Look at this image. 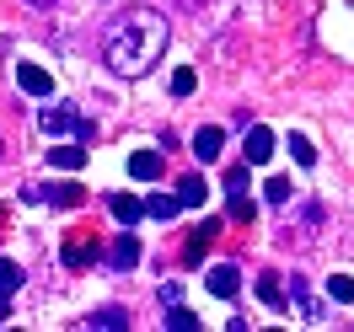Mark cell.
Wrapping results in <instances>:
<instances>
[{"instance_id":"cell-1","label":"cell","mask_w":354,"mask_h":332,"mask_svg":"<svg viewBox=\"0 0 354 332\" xmlns=\"http://www.w3.org/2000/svg\"><path fill=\"white\" fill-rule=\"evenodd\" d=\"M161 48H167V17L129 11V17H118V22L108 27L102 59H108L113 75H145V70L161 59Z\"/></svg>"},{"instance_id":"cell-2","label":"cell","mask_w":354,"mask_h":332,"mask_svg":"<svg viewBox=\"0 0 354 332\" xmlns=\"http://www.w3.org/2000/svg\"><path fill=\"white\" fill-rule=\"evenodd\" d=\"M27 204H54V209H75L81 204V182H32L22 188Z\"/></svg>"},{"instance_id":"cell-3","label":"cell","mask_w":354,"mask_h":332,"mask_svg":"<svg viewBox=\"0 0 354 332\" xmlns=\"http://www.w3.org/2000/svg\"><path fill=\"white\" fill-rule=\"evenodd\" d=\"M38 124H44L48 134H75V139H91V124H86L75 108H44V113H38Z\"/></svg>"},{"instance_id":"cell-4","label":"cell","mask_w":354,"mask_h":332,"mask_svg":"<svg viewBox=\"0 0 354 332\" xmlns=\"http://www.w3.org/2000/svg\"><path fill=\"white\" fill-rule=\"evenodd\" d=\"M268 155H274V129L252 124V129H247V166H263Z\"/></svg>"},{"instance_id":"cell-5","label":"cell","mask_w":354,"mask_h":332,"mask_svg":"<svg viewBox=\"0 0 354 332\" xmlns=\"http://www.w3.org/2000/svg\"><path fill=\"white\" fill-rule=\"evenodd\" d=\"M204 284H209V295L231 300V295H236V284H242V273H236L231 263H221V268H209V273H204Z\"/></svg>"},{"instance_id":"cell-6","label":"cell","mask_w":354,"mask_h":332,"mask_svg":"<svg viewBox=\"0 0 354 332\" xmlns=\"http://www.w3.org/2000/svg\"><path fill=\"white\" fill-rule=\"evenodd\" d=\"M221 145H225V134L215 129V124H204V129L194 134V155H199L204 166H209V161H221Z\"/></svg>"},{"instance_id":"cell-7","label":"cell","mask_w":354,"mask_h":332,"mask_svg":"<svg viewBox=\"0 0 354 332\" xmlns=\"http://www.w3.org/2000/svg\"><path fill=\"white\" fill-rule=\"evenodd\" d=\"M215 236H221V220H204L199 231H188V246H183V257H188V263H199V257H204V246L215 242Z\"/></svg>"},{"instance_id":"cell-8","label":"cell","mask_w":354,"mask_h":332,"mask_svg":"<svg viewBox=\"0 0 354 332\" xmlns=\"http://www.w3.org/2000/svg\"><path fill=\"white\" fill-rule=\"evenodd\" d=\"M129 177H134V182L161 177V150H134V155H129Z\"/></svg>"},{"instance_id":"cell-9","label":"cell","mask_w":354,"mask_h":332,"mask_svg":"<svg viewBox=\"0 0 354 332\" xmlns=\"http://www.w3.org/2000/svg\"><path fill=\"white\" fill-rule=\"evenodd\" d=\"M17 81H22L27 97H48V91H54V75L38 70V65H22V70H17Z\"/></svg>"},{"instance_id":"cell-10","label":"cell","mask_w":354,"mask_h":332,"mask_svg":"<svg viewBox=\"0 0 354 332\" xmlns=\"http://www.w3.org/2000/svg\"><path fill=\"white\" fill-rule=\"evenodd\" d=\"M108 209H113V220H118V225H134L140 215H145V204L134 199V193H113V199H108Z\"/></svg>"},{"instance_id":"cell-11","label":"cell","mask_w":354,"mask_h":332,"mask_svg":"<svg viewBox=\"0 0 354 332\" xmlns=\"http://www.w3.org/2000/svg\"><path fill=\"white\" fill-rule=\"evenodd\" d=\"M108 263L118 268V273H124V268H134V263H140V242H134V236H118V242L108 246Z\"/></svg>"},{"instance_id":"cell-12","label":"cell","mask_w":354,"mask_h":332,"mask_svg":"<svg viewBox=\"0 0 354 332\" xmlns=\"http://www.w3.org/2000/svg\"><path fill=\"white\" fill-rule=\"evenodd\" d=\"M91 257H97V246H91V242H81V236L59 246V263H65V268H86Z\"/></svg>"},{"instance_id":"cell-13","label":"cell","mask_w":354,"mask_h":332,"mask_svg":"<svg viewBox=\"0 0 354 332\" xmlns=\"http://www.w3.org/2000/svg\"><path fill=\"white\" fill-rule=\"evenodd\" d=\"M258 300H263V306H274V311L290 306V300H285V284H279V273H263V279H258Z\"/></svg>"},{"instance_id":"cell-14","label":"cell","mask_w":354,"mask_h":332,"mask_svg":"<svg viewBox=\"0 0 354 332\" xmlns=\"http://www.w3.org/2000/svg\"><path fill=\"white\" fill-rule=\"evenodd\" d=\"M177 209H183V199H167V193H151V199H145V215H151V220H172Z\"/></svg>"},{"instance_id":"cell-15","label":"cell","mask_w":354,"mask_h":332,"mask_svg":"<svg viewBox=\"0 0 354 332\" xmlns=\"http://www.w3.org/2000/svg\"><path fill=\"white\" fill-rule=\"evenodd\" d=\"M48 161H54L59 172H81V161H86V150H81V145H59V150H48Z\"/></svg>"},{"instance_id":"cell-16","label":"cell","mask_w":354,"mask_h":332,"mask_svg":"<svg viewBox=\"0 0 354 332\" xmlns=\"http://www.w3.org/2000/svg\"><path fill=\"white\" fill-rule=\"evenodd\" d=\"M86 327L91 332H124L129 316H124V311H97V316H86Z\"/></svg>"},{"instance_id":"cell-17","label":"cell","mask_w":354,"mask_h":332,"mask_svg":"<svg viewBox=\"0 0 354 332\" xmlns=\"http://www.w3.org/2000/svg\"><path fill=\"white\" fill-rule=\"evenodd\" d=\"M204 193H209V188H204V177H183V182H177V199H183V209H199Z\"/></svg>"},{"instance_id":"cell-18","label":"cell","mask_w":354,"mask_h":332,"mask_svg":"<svg viewBox=\"0 0 354 332\" xmlns=\"http://www.w3.org/2000/svg\"><path fill=\"white\" fill-rule=\"evenodd\" d=\"M231 215H236L242 225H252V220H258V204L247 199V188H231Z\"/></svg>"},{"instance_id":"cell-19","label":"cell","mask_w":354,"mask_h":332,"mask_svg":"<svg viewBox=\"0 0 354 332\" xmlns=\"http://www.w3.org/2000/svg\"><path fill=\"white\" fill-rule=\"evenodd\" d=\"M161 327H172V332H194V327H199V316H194V311H183V306H172Z\"/></svg>"},{"instance_id":"cell-20","label":"cell","mask_w":354,"mask_h":332,"mask_svg":"<svg viewBox=\"0 0 354 332\" xmlns=\"http://www.w3.org/2000/svg\"><path fill=\"white\" fill-rule=\"evenodd\" d=\"M328 295L338 300V306H349V300H354V279H349V273H333V279H328Z\"/></svg>"},{"instance_id":"cell-21","label":"cell","mask_w":354,"mask_h":332,"mask_svg":"<svg viewBox=\"0 0 354 332\" xmlns=\"http://www.w3.org/2000/svg\"><path fill=\"white\" fill-rule=\"evenodd\" d=\"M290 155H295L301 166H317V150H311V139H306V134H290Z\"/></svg>"},{"instance_id":"cell-22","label":"cell","mask_w":354,"mask_h":332,"mask_svg":"<svg viewBox=\"0 0 354 332\" xmlns=\"http://www.w3.org/2000/svg\"><path fill=\"white\" fill-rule=\"evenodd\" d=\"M17 284H22V268L11 263V257H0V295H11Z\"/></svg>"},{"instance_id":"cell-23","label":"cell","mask_w":354,"mask_h":332,"mask_svg":"<svg viewBox=\"0 0 354 332\" xmlns=\"http://www.w3.org/2000/svg\"><path fill=\"white\" fill-rule=\"evenodd\" d=\"M194 86H199L194 70H172V97H194Z\"/></svg>"},{"instance_id":"cell-24","label":"cell","mask_w":354,"mask_h":332,"mask_svg":"<svg viewBox=\"0 0 354 332\" xmlns=\"http://www.w3.org/2000/svg\"><path fill=\"white\" fill-rule=\"evenodd\" d=\"M263 193H268V204H290V199H295V188H290V177H274V182L263 188Z\"/></svg>"},{"instance_id":"cell-25","label":"cell","mask_w":354,"mask_h":332,"mask_svg":"<svg viewBox=\"0 0 354 332\" xmlns=\"http://www.w3.org/2000/svg\"><path fill=\"white\" fill-rule=\"evenodd\" d=\"M231 188H247V166H231V172H225V193H231Z\"/></svg>"},{"instance_id":"cell-26","label":"cell","mask_w":354,"mask_h":332,"mask_svg":"<svg viewBox=\"0 0 354 332\" xmlns=\"http://www.w3.org/2000/svg\"><path fill=\"white\" fill-rule=\"evenodd\" d=\"M0 327H6V295H0Z\"/></svg>"},{"instance_id":"cell-27","label":"cell","mask_w":354,"mask_h":332,"mask_svg":"<svg viewBox=\"0 0 354 332\" xmlns=\"http://www.w3.org/2000/svg\"><path fill=\"white\" fill-rule=\"evenodd\" d=\"M27 6H54V0H27Z\"/></svg>"},{"instance_id":"cell-28","label":"cell","mask_w":354,"mask_h":332,"mask_svg":"<svg viewBox=\"0 0 354 332\" xmlns=\"http://www.w3.org/2000/svg\"><path fill=\"white\" fill-rule=\"evenodd\" d=\"M0 155H6V150H0Z\"/></svg>"}]
</instances>
